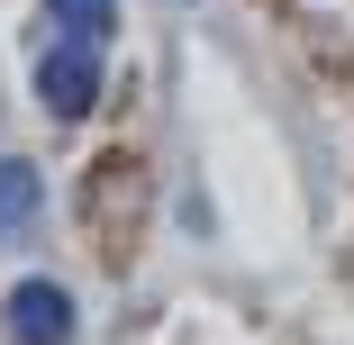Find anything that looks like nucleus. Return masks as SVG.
I'll return each instance as SVG.
<instances>
[{
	"label": "nucleus",
	"mask_w": 354,
	"mask_h": 345,
	"mask_svg": "<svg viewBox=\"0 0 354 345\" xmlns=\"http://www.w3.org/2000/svg\"><path fill=\"white\" fill-rule=\"evenodd\" d=\"M10 336L19 345H73V300L55 282H19L10 291Z\"/></svg>",
	"instance_id": "nucleus-2"
},
{
	"label": "nucleus",
	"mask_w": 354,
	"mask_h": 345,
	"mask_svg": "<svg viewBox=\"0 0 354 345\" xmlns=\"http://www.w3.org/2000/svg\"><path fill=\"white\" fill-rule=\"evenodd\" d=\"M19 227H37V164L0 155V236H19Z\"/></svg>",
	"instance_id": "nucleus-3"
},
{
	"label": "nucleus",
	"mask_w": 354,
	"mask_h": 345,
	"mask_svg": "<svg viewBox=\"0 0 354 345\" xmlns=\"http://www.w3.org/2000/svg\"><path fill=\"white\" fill-rule=\"evenodd\" d=\"M37 100H46L55 118H82V109L100 100V46H91V37H55V46L37 55Z\"/></svg>",
	"instance_id": "nucleus-1"
},
{
	"label": "nucleus",
	"mask_w": 354,
	"mask_h": 345,
	"mask_svg": "<svg viewBox=\"0 0 354 345\" xmlns=\"http://www.w3.org/2000/svg\"><path fill=\"white\" fill-rule=\"evenodd\" d=\"M46 28H55V37H91V46H100V37L118 28V0H46Z\"/></svg>",
	"instance_id": "nucleus-4"
}]
</instances>
